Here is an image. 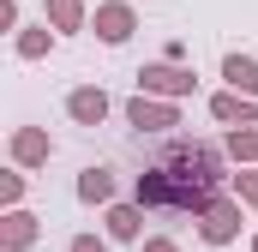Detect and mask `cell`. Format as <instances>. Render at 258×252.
<instances>
[{"mask_svg": "<svg viewBox=\"0 0 258 252\" xmlns=\"http://www.w3.org/2000/svg\"><path fill=\"white\" fill-rule=\"evenodd\" d=\"M96 30H102V42H126L132 36V12L126 6H102L96 12Z\"/></svg>", "mask_w": 258, "mask_h": 252, "instance_id": "3957f363", "label": "cell"}, {"mask_svg": "<svg viewBox=\"0 0 258 252\" xmlns=\"http://www.w3.org/2000/svg\"><path fill=\"white\" fill-rule=\"evenodd\" d=\"M12 156H18V162H42V156H48V138H42V132H18V138H12Z\"/></svg>", "mask_w": 258, "mask_h": 252, "instance_id": "9c48e42d", "label": "cell"}, {"mask_svg": "<svg viewBox=\"0 0 258 252\" xmlns=\"http://www.w3.org/2000/svg\"><path fill=\"white\" fill-rule=\"evenodd\" d=\"M252 252H258V246H252Z\"/></svg>", "mask_w": 258, "mask_h": 252, "instance_id": "d6986e66", "label": "cell"}, {"mask_svg": "<svg viewBox=\"0 0 258 252\" xmlns=\"http://www.w3.org/2000/svg\"><path fill=\"white\" fill-rule=\"evenodd\" d=\"M234 228H240V210L234 204H210L204 210V240H228Z\"/></svg>", "mask_w": 258, "mask_h": 252, "instance_id": "7a4b0ae2", "label": "cell"}, {"mask_svg": "<svg viewBox=\"0 0 258 252\" xmlns=\"http://www.w3.org/2000/svg\"><path fill=\"white\" fill-rule=\"evenodd\" d=\"M234 156H258V132H240L234 138Z\"/></svg>", "mask_w": 258, "mask_h": 252, "instance_id": "9a60e30c", "label": "cell"}, {"mask_svg": "<svg viewBox=\"0 0 258 252\" xmlns=\"http://www.w3.org/2000/svg\"><path fill=\"white\" fill-rule=\"evenodd\" d=\"M30 234H36V228H30V216H12V222H6V240H12V246H24Z\"/></svg>", "mask_w": 258, "mask_h": 252, "instance_id": "4fadbf2b", "label": "cell"}, {"mask_svg": "<svg viewBox=\"0 0 258 252\" xmlns=\"http://www.w3.org/2000/svg\"><path fill=\"white\" fill-rule=\"evenodd\" d=\"M48 12H54L60 30H78V0H48Z\"/></svg>", "mask_w": 258, "mask_h": 252, "instance_id": "7c38bea8", "label": "cell"}, {"mask_svg": "<svg viewBox=\"0 0 258 252\" xmlns=\"http://www.w3.org/2000/svg\"><path fill=\"white\" fill-rule=\"evenodd\" d=\"M72 252H102V240H90V234H78V240H72Z\"/></svg>", "mask_w": 258, "mask_h": 252, "instance_id": "2e32d148", "label": "cell"}, {"mask_svg": "<svg viewBox=\"0 0 258 252\" xmlns=\"http://www.w3.org/2000/svg\"><path fill=\"white\" fill-rule=\"evenodd\" d=\"M144 84H150V90H174V96H180V90H192V72H174V66H150V72H144Z\"/></svg>", "mask_w": 258, "mask_h": 252, "instance_id": "5b68a950", "label": "cell"}, {"mask_svg": "<svg viewBox=\"0 0 258 252\" xmlns=\"http://www.w3.org/2000/svg\"><path fill=\"white\" fill-rule=\"evenodd\" d=\"M126 114H132V126H174V108H156V102H144V96L132 102Z\"/></svg>", "mask_w": 258, "mask_h": 252, "instance_id": "52a82bcc", "label": "cell"}, {"mask_svg": "<svg viewBox=\"0 0 258 252\" xmlns=\"http://www.w3.org/2000/svg\"><path fill=\"white\" fill-rule=\"evenodd\" d=\"M216 186H222V162L204 144H174L156 168L138 174V198L144 204H168V210H210Z\"/></svg>", "mask_w": 258, "mask_h": 252, "instance_id": "6da1fadb", "label": "cell"}, {"mask_svg": "<svg viewBox=\"0 0 258 252\" xmlns=\"http://www.w3.org/2000/svg\"><path fill=\"white\" fill-rule=\"evenodd\" d=\"M108 228H114L120 240H132V234H138V210H126V204H120V210L108 216Z\"/></svg>", "mask_w": 258, "mask_h": 252, "instance_id": "8fae6325", "label": "cell"}, {"mask_svg": "<svg viewBox=\"0 0 258 252\" xmlns=\"http://www.w3.org/2000/svg\"><path fill=\"white\" fill-rule=\"evenodd\" d=\"M72 114H78V120H102V114H108V96H102V90H78V96H72Z\"/></svg>", "mask_w": 258, "mask_h": 252, "instance_id": "ba28073f", "label": "cell"}, {"mask_svg": "<svg viewBox=\"0 0 258 252\" xmlns=\"http://www.w3.org/2000/svg\"><path fill=\"white\" fill-rule=\"evenodd\" d=\"M144 252H174V246H168V240H150V246H144Z\"/></svg>", "mask_w": 258, "mask_h": 252, "instance_id": "ac0fdd59", "label": "cell"}, {"mask_svg": "<svg viewBox=\"0 0 258 252\" xmlns=\"http://www.w3.org/2000/svg\"><path fill=\"white\" fill-rule=\"evenodd\" d=\"M222 78H228L234 90H246V96H258V66H252V60H240V54H234V60L222 66Z\"/></svg>", "mask_w": 258, "mask_h": 252, "instance_id": "8992f818", "label": "cell"}, {"mask_svg": "<svg viewBox=\"0 0 258 252\" xmlns=\"http://www.w3.org/2000/svg\"><path fill=\"white\" fill-rule=\"evenodd\" d=\"M78 192H84V198H90V204H96V198H108V174H102V168H90V174H84V180H78Z\"/></svg>", "mask_w": 258, "mask_h": 252, "instance_id": "30bf717a", "label": "cell"}, {"mask_svg": "<svg viewBox=\"0 0 258 252\" xmlns=\"http://www.w3.org/2000/svg\"><path fill=\"white\" fill-rule=\"evenodd\" d=\"M240 192H246V198L258 204V174H240Z\"/></svg>", "mask_w": 258, "mask_h": 252, "instance_id": "e0dca14e", "label": "cell"}, {"mask_svg": "<svg viewBox=\"0 0 258 252\" xmlns=\"http://www.w3.org/2000/svg\"><path fill=\"white\" fill-rule=\"evenodd\" d=\"M210 108H216V120H240V126L258 120V102H252V96H216Z\"/></svg>", "mask_w": 258, "mask_h": 252, "instance_id": "277c9868", "label": "cell"}, {"mask_svg": "<svg viewBox=\"0 0 258 252\" xmlns=\"http://www.w3.org/2000/svg\"><path fill=\"white\" fill-rule=\"evenodd\" d=\"M42 48H48V36H42V30H30V36H24V42H18V54H30V60H36V54H42Z\"/></svg>", "mask_w": 258, "mask_h": 252, "instance_id": "5bb4252c", "label": "cell"}]
</instances>
